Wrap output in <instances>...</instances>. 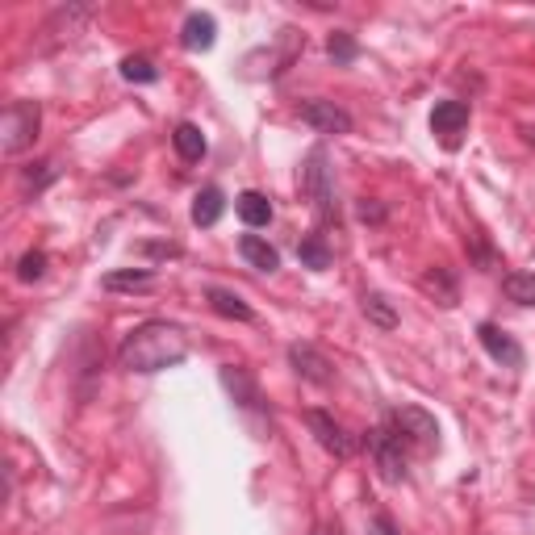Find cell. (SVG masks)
Masks as SVG:
<instances>
[{"label": "cell", "instance_id": "obj_3", "mask_svg": "<svg viewBox=\"0 0 535 535\" xmlns=\"http://www.w3.org/2000/svg\"><path fill=\"white\" fill-rule=\"evenodd\" d=\"M42 130V105L38 101H9L5 118H0V151L17 159L21 151L34 147V138Z\"/></svg>", "mask_w": 535, "mask_h": 535}, {"label": "cell", "instance_id": "obj_5", "mask_svg": "<svg viewBox=\"0 0 535 535\" xmlns=\"http://www.w3.org/2000/svg\"><path fill=\"white\" fill-rule=\"evenodd\" d=\"M389 427L398 431L402 444H414L423 452H435L439 448V423L423 410V406H398L389 414Z\"/></svg>", "mask_w": 535, "mask_h": 535}, {"label": "cell", "instance_id": "obj_1", "mask_svg": "<svg viewBox=\"0 0 535 535\" xmlns=\"http://www.w3.org/2000/svg\"><path fill=\"white\" fill-rule=\"evenodd\" d=\"M184 356H189V335H184L176 322H164V318H151L143 327H134L118 347V364L126 372H138V377L176 368Z\"/></svg>", "mask_w": 535, "mask_h": 535}, {"label": "cell", "instance_id": "obj_27", "mask_svg": "<svg viewBox=\"0 0 535 535\" xmlns=\"http://www.w3.org/2000/svg\"><path fill=\"white\" fill-rule=\"evenodd\" d=\"M368 535H402V531H398V523H393L389 515H377V519H372V527H368Z\"/></svg>", "mask_w": 535, "mask_h": 535}, {"label": "cell", "instance_id": "obj_6", "mask_svg": "<svg viewBox=\"0 0 535 535\" xmlns=\"http://www.w3.org/2000/svg\"><path fill=\"white\" fill-rule=\"evenodd\" d=\"M469 105L464 101H439L435 109H431V134L444 143L448 151H456L460 147V138H464V130H469Z\"/></svg>", "mask_w": 535, "mask_h": 535}, {"label": "cell", "instance_id": "obj_12", "mask_svg": "<svg viewBox=\"0 0 535 535\" xmlns=\"http://www.w3.org/2000/svg\"><path fill=\"white\" fill-rule=\"evenodd\" d=\"M418 289H423L427 297H435L439 306H456L460 301V289H456V276L448 272V268H427L423 276H418Z\"/></svg>", "mask_w": 535, "mask_h": 535}, {"label": "cell", "instance_id": "obj_29", "mask_svg": "<svg viewBox=\"0 0 535 535\" xmlns=\"http://www.w3.org/2000/svg\"><path fill=\"white\" fill-rule=\"evenodd\" d=\"M310 535H339V527H331V523H318Z\"/></svg>", "mask_w": 535, "mask_h": 535}, {"label": "cell", "instance_id": "obj_23", "mask_svg": "<svg viewBox=\"0 0 535 535\" xmlns=\"http://www.w3.org/2000/svg\"><path fill=\"white\" fill-rule=\"evenodd\" d=\"M122 80L126 84H155L159 80V67L147 55H126L122 59Z\"/></svg>", "mask_w": 535, "mask_h": 535}, {"label": "cell", "instance_id": "obj_10", "mask_svg": "<svg viewBox=\"0 0 535 535\" xmlns=\"http://www.w3.org/2000/svg\"><path fill=\"white\" fill-rule=\"evenodd\" d=\"M289 360H293V368H297L310 385H331V381H335V364L322 356L314 343H293V347H289Z\"/></svg>", "mask_w": 535, "mask_h": 535}, {"label": "cell", "instance_id": "obj_4", "mask_svg": "<svg viewBox=\"0 0 535 535\" xmlns=\"http://www.w3.org/2000/svg\"><path fill=\"white\" fill-rule=\"evenodd\" d=\"M368 452H372V460H377L381 481L402 485L410 477V469H406V444L398 439V431H393V427H377V431H372L368 435Z\"/></svg>", "mask_w": 535, "mask_h": 535}, {"label": "cell", "instance_id": "obj_9", "mask_svg": "<svg viewBox=\"0 0 535 535\" xmlns=\"http://www.w3.org/2000/svg\"><path fill=\"white\" fill-rule=\"evenodd\" d=\"M477 339H481V347L490 352L498 364H506V368H523L527 364V356H523V347L515 343V335H506L498 322H481L477 327Z\"/></svg>", "mask_w": 535, "mask_h": 535}, {"label": "cell", "instance_id": "obj_17", "mask_svg": "<svg viewBox=\"0 0 535 535\" xmlns=\"http://www.w3.org/2000/svg\"><path fill=\"white\" fill-rule=\"evenodd\" d=\"M172 147H176V155L184 159V164H197V159L205 155V134H201V126L180 122V126L172 130Z\"/></svg>", "mask_w": 535, "mask_h": 535}, {"label": "cell", "instance_id": "obj_15", "mask_svg": "<svg viewBox=\"0 0 535 535\" xmlns=\"http://www.w3.org/2000/svg\"><path fill=\"white\" fill-rule=\"evenodd\" d=\"M239 251H243V260L251 268H260V272H276V268H281V251H276L272 243H264L260 235H243L239 239Z\"/></svg>", "mask_w": 535, "mask_h": 535}, {"label": "cell", "instance_id": "obj_19", "mask_svg": "<svg viewBox=\"0 0 535 535\" xmlns=\"http://www.w3.org/2000/svg\"><path fill=\"white\" fill-rule=\"evenodd\" d=\"M297 260L306 264L310 272H327L335 255H331V247H327V239H322V235H306L297 243Z\"/></svg>", "mask_w": 535, "mask_h": 535}, {"label": "cell", "instance_id": "obj_7", "mask_svg": "<svg viewBox=\"0 0 535 535\" xmlns=\"http://www.w3.org/2000/svg\"><path fill=\"white\" fill-rule=\"evenodd\" d=\"M306 427L314 431V439H318V444L322 448H327L331 456H339V460H347V456H352L356 452V439L352 435H347L339 423H335V418L327 414V410H306Z\"/></svg>", "mask_w": 535, "mask_h": 535}, {"label": "cell", "instance_id": "obj_30", "mask_svg": "<svg viewBox=\"0 0 535 535\" xmlns=\"http://www.w3.org/2000/svg\"><path fill=\"white\" fill-rule=\"evenodd\" d=\"M523 134H527V143H531V147H535V130H531V126H527V130H523Z\"/></svg>", "mask_w": 535, "mask_h": 535}, {"label": "cell", "instance_id": "obj_8", "mask_svg": "<svg viewBox=\"0 0 535 535\" xmlns=\"http://www.w3.org/2000/svg\"><path fill=\"white\" fill-rule=\"evenodd\" d=\"M297 113H301V122L314 126L318 134H352V113L339 109L335 101H306Z\"/></svg>", "mask_w": 535, "mask_h": 535}, {"label": "cell", "instance_id": "obj_28", "mask_svg": "<svg viewBox=\"0 0 535 535\" xmlns=\"http://www.w3.org/2000/svg\"><path fill=\"white\" fill-rule=\"evenodd\" d=\"M360 218H364V222H381L385 209H381L377 201H360Z\"/></svg>", "mask_w": 535, "mask_h": 535}, {"label": "cell", "instance_id": "obj_25", "mask_svg": "<svg viewBox=\"0 0 535 535\" xmlns=\"http://www.w3.org/2000/svg\"><path fill=\"white\" fill-rule=\"evenodd\" d=\"M42 276H46V251H26V255H21V264H17V281L34 285V281H42Z\"/></svg>", "mask_w": 535, "mask_h": 535}, {"label": "cell", "instance_id": "obj_18", "mask_svg": "<svg viewBox=\"0 0 535 535\" xmlns=\"http://www.w3.org/2000/svg\"><path fill=\"white\" fill-rule=\"evenodd\" d=\"M222 209H226V197L218 184H209V189H201L193 197V226H214L222 218Z\"/></svg>", "mask_w": 535, "mask_h": 535}, {"label": "cell", "instance_id": "obj_14", "mask_svg": "<svg viewBox=\"0 0 535 535\" xmlns=\"http://www.w3.org/2000/svg\"><path fill=\"white\" fill-rule=\"evenodd\" d=\"M205 301H209V310L222 314V318H235V322H251V306L235 293V289H222V285H209L205 289Z\"/></svg>", "mask_w": 535, "mask_h": 535}, {"label": "cell", "instance_id": "obj_13", "mask_svg": "<svg viewBox=\"0 0 535 535\" xmlns=\"http://www.w3.org/2000/svg\"><path fill=\"white\" fill-rule=\"evenodd\" d=\"M222 385H226V393H230V398H235L243 410H255V406H260V385L247 377V368L226 364V368H222Z\"/></svg>", "mask_w": 535, "mask_h": 535}, {"label": "cell", "instance_id": "obj_21", "mask_svg": "<svg viewBox=\"0 0 535 535\" xmlns=\"http://www.w3.org/2000/svg\"><path fill=\"white\" fill-rule=\"evenodd\" d=\"M502 293L515 301V306H535V272H506Z\"/></svg>", "mask_w": 535, "mask_h": 535}, {"label": "cell", "instance_id": "obj_22", "mask_svg": "<svg viewBox=\"0 0 535 535\" xmlns=\"http://www.w3.org/2000/svg\"><path fill=\"white\" fill-rule=\"evenodd\" d=\"M101 285H105L109 293H118V289H151V285H155V272H151V268H126V272H109Z\"/></svg>", "mask_w": 535, "mask_h": 535}, {"label": "cell", "instance_id": "obj_2", "mask_svg": "<svg viewBox=\"0 0 535 535\" xmlns=\"http://www.w3.org/2000/svg\"><path fill=\"white\" fill-rule=\"evenodd\" d=\"M301 193L310 197L314 214L322 226L339 222V205H335V180H331V168H327V147H314L306 155V168H301Z\"/></svg>", "mask_w": 535, "mask_h": 535}, {"label": "cell", "instance_id": "obj_16", "mask_svg": "<svg viewBox=\"0 0 535 535\" xmlns=\"http://www.w3.org/2000/svg\"><path fill=\"white\" fill-rule=\"evenodd\" d=\"M235 214L255 230V226H268L272 222V201L264 197V193H255V189H247V193H239L235 197Z\"/></svg>", "mask_w": 535, "mask_h": 535}, {"label": "cell", "instance_id": "obj_11", "mask_svg": "<svg viewBox=\"0 0 535 535\" xmlns=\"http://www.w3.org/2000/svg\"><path fill=\"white\" fill-rule=\"evenodd\" d=\"M218 42V21L209 13H189L180 26V46L184 51H209Z\"/></svg>", "mask_w": 535, "mask_h": 535}, {"label": "cell", "instance_id": "obj_20", "mask_svg": "<svg viewBox=\"0 0 535 535\" xmlns=\"http://www.w3.org/2000/svg\"><path fill=\"white\" fill-rule=\"evenodd\" d=\"M364 318L372 322V327H381V331L398 327V310H393V301L385 293H364Z\"/></svg>", "mask_w": 535, "mask_h": 535}, {"label": "cell", "instance_id": "obj_26", "mask_svg": "<svg viewBox=\"0 0 535 535\" xmlns=\"http://www.w3.org/2000/svg\"><path fill=\"white\" fill-rule=\"evenodd\" d=\"M59 176V168H55V159H42V164H34L30 172H26V180L34 184V189H46V184H51Z\"/></svg>", "mask_w": 535, "mask_h": 535}, {"label": "cell", "instance_id": "obj_24", "mask_svg": "<svg viewBox=\"0 0 535 535\" xmlns=\"http://www.w3.org/2000/svg\"><path fill=\"white\" fill-rule=\"evenodd\" d=\"M327 55H331V63H335V67H347V63H356L360 46H356V38L347 34V30H335V34L327 38Z\"/></svg>", "mask_w": 535, "mask_h": 535}]
</instances>
